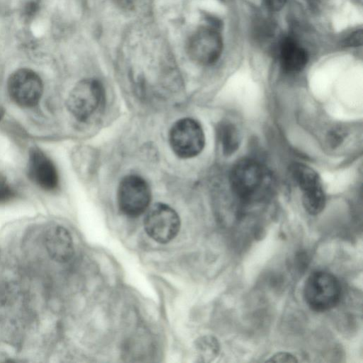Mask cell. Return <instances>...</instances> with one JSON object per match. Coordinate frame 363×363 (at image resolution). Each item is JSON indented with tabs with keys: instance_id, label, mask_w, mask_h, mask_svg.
<instances>
[{
	"instance_id": "cell-15",
	"label": "cell",
	"mask_w": 363,
	"mask_h": 363,
	"mask_svg": "<svg viewBox=\"0 0 363 363\" xmlns=\"http://www.w3.org/2000/svg\"><path fill=\"white\" fill-rule=\"evenodd\" d=\"M14 196L13 189L4 180L0 179V203L11 200Z\"/></svg>"
},
{
	"instance_id": "cell-3",
	"label": "cell",
	"mask_w": 363,
	"mask_h": 363,
	"mask_svg": "<svg viewBox=\"0 0 363 363\" xmlns=\"http://www.w3.org/2000/svg\"><path fill=\"white\" fill-rule=\"evenodd\" d=\"M104 101V89L101 82L86 79L78 82L70 91L67 106L77 120L85 121L99 109Z\"/></svg>"
},
{
	"instance_id": "cell-5",
	"label": "cell",
	"mask_w": 363,
	"mask_h": 363,
	"mask_svg": "<svg viewBox=\"0 0 363 363\" xmlns=\"http://www.w3.org/2000/svg\"><path fill=\"white\" fill-rule=\"evenodd\" d=\"M117 199L123 213L130 217H137L145 212L150 205V186L141 177L128 175L120 182Z\"/></svg>"
},
{
	"instance_id": "cell-13",
	"label": "cell",
	"mask_w": 363,
	"mask_h": 363,
	"mask_svg": "<svg viewBox=\"0 0 363 363\" xmlns=\"http://www.w3.org/2000/svg\"><path fill=\"white\" fill-rule=\"evenodd\" d=\"M218 134L223 151L226 155H230L237 150L240 144V137L233 124L229 122L221 123L218 127Z\"/></svg>"
},
{
	"instance_id": "cell-9",
	"label": "cell",
	"mask_w": 363,
	"mask_h": 363,
	"mask_svg": "<svg viewBox=\"0 0 363 363\" xmlns=\"http://www.w3.org/2000/svg\"><path fill=\"white\" fill-rule=\"evenodd\" d=\"M222 50L223 40L220 33L209 26L199 28L189 40V55L200 65H209L216 62Z\"/></svg>"
},
{
	"instance_id": "cell-7",
	"label": "cell",
	"mask_w": 363,
	"mask_h": 363,
	"mask_svg": "<svg viewBox=\"0 0 363 363\" xmlns=\"http://www.w3.org/2000/svg\"><path fill=\"white\" fill-rule=\"evenodd\" d=\"M291 173L302 192V203L311 215L319 214L325 205V194L320 177L312 168L302 164L291 167Z\"/></svg>"
},
{
	"instance_id": "cell-14",
	"label": "cell",
	"mask_w": 363,
	"mask_h": 363,
	"mask_svg": "<svg viewBox=\"0 0 363 363\" xmlns=\"http://www.w3.org/2000/svg\"><path fill=\"white\" fill-rule=\"evenodd\" d=\"M196 351L203 361H208L218 355L219 344L212 336H203L196 342Z\"/></svg>"
},
{
	"instance_id": "cell-10",
	"label": "cell",
	"mask_w": 363,
	"mask_h": 363,
	"mask_svg": "<svg viewBox=\"0 0 363 363\" xmlns=\"http://www.w3.org/2000/svg\"><path fill=\"white\" fill-rule=\"evenodd\" d=\"M28 173L30 180L46 191L58 185V174L51 160L40 150L33 148L29 152Z\"/></svg>"
},
{
	"instance_id": "cell-16",
	"label": "cell",
	"mask_w": 363,
	"mask_h": 363,
	"mask_svg": "<svg viewBox=\"0 0 363 363\" xmlns=\"http://www.w3.org/2000/svg\"><path fill=\"white\" fill-rule=\"evenodd\" d=\"M267 362L294 363L297 362L298 360L294 355L289 352H279L270 357L269 359L267 360Z\"/></svg>"
},
{
	"instance_id": "cell-17",
	"label": "cell",
	"mask_w": 363,
	"mask_h": 363,
	"mask_svg": "<svg viewBox=\"0 0 363 363\" xmlns=\"http://www.w3.org/2000/svg\"><path fill=\"white\" fill-rule=\"evenodd\" d=\"M266 6L272 11H279L284 5L286 0H264Z\"/></svg>"
},
{
	"instance_id": "cell-18",
	"label": "cell",
	"mask_w": 363,
	"mask_h": 363,
	"mask_svg": "<svg viewBox=\"0 0 363 363\" xmlns=\"http://www.w3.org/2000/svg\"><path fill=\"white\" fill-rule=\"evenodd\" d=\"M347 45L350 46L360 45L362 43V32H355L348 38V40H347Z\"/></svg>"
},
{
	"instance_id": "cell-2",
	"label": "cell",
	"mask_w": 363,
	"mask_h": 363,
	"mask_svg": "<svg viewBox=\"0 0 363 363\" xmlns=\"http://www.w3.org/2000/svg\"><path fill=\"white\" fill-rule=\"evenodd\" d=\"M341 286L331 273L318 270L311 273L306 280L303 296L308 306L316 312L332 309L340 302Z\"/></svg>"
},
{
	"instance_id": "cell-12",
	"label": "cell",
	"mask_w": 363,
	"mask_h": 363,
	"mask_svg": "<svg viewBox=\"0 0 363 363\" xmlns=\"http://www.w3.org/2000/svg\"><path fill=\"white\" fill-rule=\"evenodd\" d=\"M279 60L282 69L289 73L302 70L307 64L306 51L294 39H284L279 48Z\"/></svg>"
},
{
	"instance_id": "cell-4",
	"label": "cell",
	"mask_w": 363,
	"mask_h": 363,
	"mask_svg": "<svg viewBox=\"0 0 363 363\" xmlns=\"http://www.w3.org/2000/svg\"><path fill=\"white\" fill-rule=\"evenodd\" d=\"M169 140L173 152L181 158H191L198 155L205 145L203 129L196 120L182 118L172 125Z\"/></svg>"
},
{
	"instance_id": "cell-11",
	"label": "cell",
	"mask_w": 363,
	"mask_h": 363,
	"mask_svg": "<svg viewBox=\"0 0 363 363\" xmlns=\"http://www.w3.org/2000/svg\"><path fill=\"white\" fill-rule=\"evenodd\" d=\"M45 246L49 256L55 262L65 263L74 255V245L69 232L63 226L52 225L45 234Z\"/></svg>"
},
{
	"instance_id": "cell-8",
	"label": "cell",
	"mask_w": 363,
	"mask_h": 363,
	"mask_svg": "<svg viewBox=\"0 0 363 363\" xmlns=\"http://www.w3.org/2000/svg\"><path fill=\"white\" fill-rule=\"evenodd\" d=\"M43 86L40 77L29 69H19L8 81V91L12 100L22 107H32L40 101Z\"/></svg>"
},
{
	"instance_id": "cell-6",
	"label": "cell",
	"mask_w": 363,
	"mask_h": 363,
	"mask_svg": "<svg viewBox=\"0 0 363 363\" xmlns=\"http://www.w3.org/2000/svg\"><path fill=\"white\" fill-rule=\"evenodd\" d=\"M147 234L159 243L165 244L173 240L180 228V219L177 213L163 203L152 205L144 218Z\"/></svg>"
},
{
	"instance_id": "cell-1",
	"label": "cell",
	"mask_w": 363,
	"mask_h": 363,
	"mask_svg": "<svg viewBox=\"0 0 363 363\" xmlns=\"http://www.w3.org/2000/svg\"><path fill=\"white\" fill-rule=\"evenodd\" d=\"M230 184L233 193L241 200L254 201L264 197L272 186L270 172L259 162L242 159L233 167Z\"/></svg>"
}]
</instances>
